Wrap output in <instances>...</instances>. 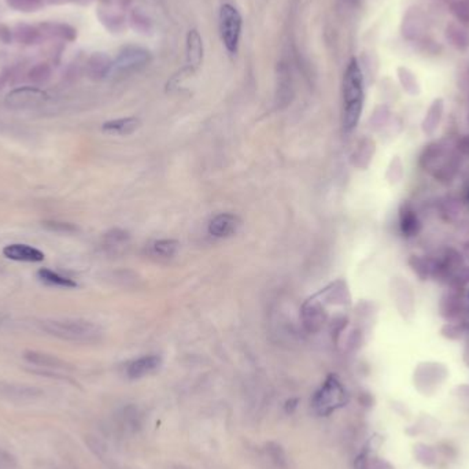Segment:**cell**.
<instances>
[{"label": "cell", "mask_w": 469, "mask_h": 469, "mask_svg": "<svg viewBox=\"0 0 469 469\" xmlns=\"http://www.w3.org/2000/svg\"><path fill=\"white\" fill-rule=\"evenodd\" d=\"M364 76L356 58L349 62L343 77V128L352 132L360 122L364 108Z\"/></svg>", "instance_id": "obj_1"}, {"label": "cell", "mask_w": 469, "mask_h": 469, "mask_svg": "<svg viewBox=\"0 0 469 469\" xmlns=\"http://www.w3.org/2000/svg\"><path fill=\"white\" fill-rule=\"evenodd\" d=\"M41 328L59 339L71 342H91L100 336V328L87 320H44Z\"/></svg>", "instance_id": "obj_2"}, {"label": "cell", "mask_w": 469, "mask_h": 469, "mask_svg": "<svg viewBox=\"0 0 469 469\" xmlns=\"http://www.w3.org/2000/svg\"><path fill=\"white\" fill-rule=\"evenodd\" d=\"M242 26L243 19L239 10L229 3H224L220 8V34L225 49L232 56L239 51Z\"/></svg>", "instance_id": "obj_3"}, {"label": "cell", "mask_w": 469, "mask_h": 469, "mask_svg": "<svg viewBox=\"0 0 469 469\" xmlns=\"http://www.w3.org/2000/svg\"><path fill=\"white\" fill-rule=\"evenodd\" d=\"M347 402V394L336 376H330L313 398V408L320 416H328Z\"/></svg>", "instance_id": "obj_4"}, {"label": "cell", "mask_w": 469, "mask_h": 469, "mask_svg": "<svg viewBox=\"0 0 469 469\" xmlns=\"http://www.w3.org/2000/svg\"><path fill=\"white\" fill-rule=\"evenodd\" d=\"M151 59L150 51L139 45H126L121 48L115 60L113 62V70L128 73L146 66Z\"/></svg>", "instance_id": "obj_5"}, {"label": "cell", "mask_w": 469, "mask_h": 469, "mask_svg": "<svg viewBox=\"0 0 469 469\" xmlns=\"http://www.w3.org/2000/svg\"><path fill=\"white\" fill-rule=\"evenodd\" d=\"M1 254L11 261H16V262H43L45 255L41 250L25 244V243H11L3 247Z\"/></svg>", "instance_id": "obj_6"}, {"label": "cell", "mask_w": 469, "mask_h": 469, "mask_svg": "<svg viewBox=\"0 0 469 469\" xmlns=\"http://www.w3.org/2000/svg\"><path fill=\"white\" fill-rule=\"evenodd\" d=\"M240 227V220L232 213H221L216 216L209 224V233L217 239H227L233 236Z\"/></svg>", "instance_id": "obj_7"}, {"label": "cell", "mask_w": 469, "mask_h": 469, "mask_svg": "<svg viewBox=\"0 0 469 469\" xmlns=\"http://www.w3.org/2000/svg\"><path fill=\"white\" fill-rule=\"evenodd\" d=\"M400 227L401 232L407 238L417 236L422 231V221L413 209V206L408 202H404L400 209Z\"/></svg>", "instance_id": "obj_8"}, {"label": "cell", "mask_w": 469, "mask_h": 469, "mask_svg": "<svg viewBox=\"0 0 469 469\" xmlns=\"http://www.w3.org/2000/svg\"><path fill=\"white\" fill-rule=\"evenodd\" d=\"M203 60V41L196 29H192L187 34V67L194 71Z\"/></svg>", "instance_id": "obj_9"}, {"label": "cell", "mask_w": 469, "mask_h": 469, "mask_svg": "<svg viewBox=\"0 0 469 469\" xmlns=\"http://www.w3.org/2000/svg\"><path fill=\"white\" fill-rule=\"evenodd\" d=\"M161 367V358L158 356H144L133 360L126 369L130 379H141L154 374Z\"/></svg>", "instance_id": "obj_10"}, {"label": "cell", "mask_w": 469, "mask_h": 469, "mask_svg": "<svg viewBox=\"0 0 469 469\" xmlns=\"http://www.w3.org/2000/svg\"><path fill=\"white\" fill-rule=\"evenodd\" d=\"M38 29L41 30L43 36L51 37V38H59V40H65V41H73L77 37V30L63 22H44L38 25Z\"/></svg>", "instance_id": "obj_11"}, {"label": "cell", "mask_w": 469, "mask_h": 469, "mask_svg": "<svg viewBox=\"0 0 469 469\" xmlns=\"http://www.w3.org/2000/svg\"><path fill=\"white\" fill-rule=\"evenodd\" d=\"M325 320V313L323 305L316 299H310L304 305V323L309 331H317L321 328Z\"/></svg>", "instance_id": "obj_12"}, {"label": "cell", "mask_w": 469, "mask_h": 469, "mask_svg": "<svg viewBox=\"0 0 469 469\" xmlns=\"http://www.w3.org/2000/svg\"><path fill=\"white\" fill-rule=\"evenodd\" d=\"M140 125L139 118L135 117H126V118H117L111 121H106L102 125V130L110 135H118V136H126L133 133Z\"/></svg>", "instance_id": "obj_13"}, {"label": "cell", "mask_w": 469, "mask_h": 469, "mask_svg": "<svg viewBox=\"0 0 469 469\" xmlns=\"http://www.w3.org/2000/svg\"><path fill=\"white\" fill-rule=\"evenodd\" d=\"M12 37L19 44L33 45L41 40L43 33L38 27L29 23H16L12 29Z\"/></svg>", "instance_id": "obj_14"}, {"label": "cell", "mask_w": 469, "mask_h": 469, "mask_svg": "<svg viewBox=\"0 0 469 469\" xmlns=\"http://www.w3.org/2000/svg\"><path fill=\"white\" fill-rule=\"evenodd\" d=\"M36 276L43 284L49 286V287H58V288H76L77 287V283L73 279L62 276L48 268L38 269Z\"/></svg>", "instance_id": "obj_15"}, {"label": "cell", "mask_w": 469, "mask_h": 469, "mask_svg": "<svg viewBox=\"0 0 469 469\" xmlns=\"http://www.w3.org/2000/svg\"><path fill=\"white\" fill-rule=\"evenodd\" d=\"M89 74L95 78H103L113 70V62L104 52H95L88 62Z\"/></svg>", "instance_id": "obj_16"}, {"label": "cell", "mask_w": 469, "mask_h": 469, "mask_svg": "<svg viewBox=\"0 0 469 469\" xmlns=\"http://www.w3.org/2000/svg\"><path fill=\"white\" fill-rule=\"evenodd\" d=\"M44 98V93L38 89L34 88H22L18 91H14L11 95H8V104L11 106H18V107H23V106H30L34 102H38Z\"/></svg>", "instance_id": "obj_17"}, {"label": "cell", "mask_w": 469, "mask_h": 469, "mask_svg": "<svg viewBox=\"0 0 469 469\" xmlns=\"http://www.w3.org/2000/svg\"><path fill=\"white\" fill-rule=\"evenodd\" d=\"M442 113H444V100L437 99L431 104V107H430V110L424 118V122H423V130L426 133L431 135L437 130V128L439 126L441 118H442Z\"/></svg>", "instance_id": "obj_18"}, {"label": "cell", "mask_w": 469, "mask_h": 469, "mask_svg": "<svg viewBox=\"0 0 469 469\" xmlns=\"http://www.w3.org/2000/svg\"><path fill=\"white\" fill-rule=\"evenodd\" d=\"M25 360L33 365L37 367H44V368H51V369H59L63 368V363L49 354H44V353H38V352H26L25 353Z\"/></svg>", "instance_id": "obj_19"}, {"label": "cell", "mask_w": 469, "mask_h": 469, "mask_svg": "<svg viewBox=\"0 0 469 469\" xmlns=\"http://www.w3.org/2000/svg\"><path fill=\"white\" fill-rule=\"evenodd\" d=\"M180 249V243L173 239H161L152 243L151 250L161 258H173Z\"/></svg>", "instance_id": "obj_20"}, {"label": "cell", "mask_w": 469, "mask_h": 469, "mask_svg": "<svg viewBox=\"0 0 469 469\" xmlns=\"http://www.w3.org/2000/svg\"><path fill=\"white\" fill-rule=\"evenodd\" d=\"M5 3L10 8L21 12L38 11L44 4L43 0H5Z\"/></svg>", "instance_id": "obj_21"}, {"label": "cell", "mask_w": 469, "mask_h": 469, "mask_svg": "<svg viewBox=\"0 0 469 469\" xmlns=\"http://www.w3.org/2000/svg\"><path fill=\"white\" fill-rule=\"evenodd\" d=\"M400 78L402 81V85L407 91H409L411 93H417V82H416V77L408 70V69H401L400 70Z\"/></svg>", "instance_id": "obj_22"}, {"label": "cell", "mask_w": 469, "mask_h": 469, "mask_svg": "<svg viewBox=\"0 0 469 469\" xmlns=\"http://www.w3.org/2000/svg\"><path fill=\"white\" fill-rule=\"evenodd\" d=\"M49 77V67L45 63H38L30 70V78L34 81H44Z\"/></svg>", "instance_id": "obj_23"}, {"label": "cell", "mask_w": 469, "mask_h": 469, "mask_svg": "<svg viewBox=\"0 0 469 469\" xmlns=\"http://www.w3.org/2000/svg\"><path fill=\"white\" fill-rule=\"evenodd\" d=\"M44 227H47V228H49L52 231H59V229L60 231H73L74 229L70 224H67V222H58V221H45Z\"/></svg>", "instance_id": "obj_24"}, {"label": "cell", "mask_w": 469, "mask_h": 469, "mask_svg": "<svg viewBox=\"0 0 469 469\" xmlns=\"http://www.w3.org/2000/svg\"><path fill=\"white\" fill-rule=\"evenodd\" d=\"M11 38H12V30L4 23H0V41L4 44H10Z\"/></svg>", "instance_id": "obj_25"}]
</instances>
